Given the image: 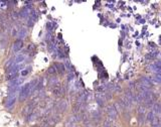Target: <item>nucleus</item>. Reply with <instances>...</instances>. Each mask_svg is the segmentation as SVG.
<instances>
[{
  "instance_id": "27",
  "label": "nucleus",
  "mask_w": 161,
  "mask_h": 127,
  "mask_svg": "<svg viewBox=\"0 0 161 127\" xmlns=\"http://www.w3.org/2000/svg\"><path fill=\"white\" fill-rule=\"evenodd\" d=\"M34 22H35V20H33L32 18H28V21H27V24H28V26H32L33 24H34Z\"/></svg>"
},
{
  "instance_id": "22",
  "label": "nucleus",
  "mask_w": 161,
  "mask_h": 127,
  "mask_svg": "<svg viewBox=\"0 0 161 127\" xmlns=\"http://www.w3.org/2000/svg\"><path fill=\"white\" fill-rule=\"evenodd\" d=\"M18 30H19V27L18 26H13V28H12V31H11V33H12V35L13 36H16L17 35V33H18Z\"/></svg>"
},
{
  "instance_id": "33",
  "label": "nucleus",
  "mask_w": 161,
  "mask_h": 127,
  "mask_svg": "<svg viewBox=\"0 0 161 127\" xmlns=\"http://www.w3.org/2000/svg\"><path fill=\"white\" fill-rule=\"evenodd\" d=\"M160 121H161V116H160ZM160 123H161V122H160Z\"/></svg>"
},
{
  "instance_id": "20",
  "label": "nucleus",
  "mask_w": 161,
  "mask_h": 127,
  "mask_svg": "<svg viewBox=\"0 0 161 127\" xmlns=\"http://www.w3.org/2000/svg\"><path fill=\"white\" fill-rule=\"evenodd\" d=\"M137 119H138L139 124H141V125H142V124L145 122V119H146V118H145V115H144V114H139V116H138V118H137Z\"/></svg>"
},
{
  "instance_id": "8",
  "label": "nucleus",
  "mask_w": 161,
  "mask_h": 127,
  "mask_svg": "<svg viewBox=\"0 0 161 127\" xmlns=\"http://www.w3.org/2000/svg\"><path fill=\"white\" fill-rule=\"evenodd\" d=\"M26 35H27V29H26V28H24V27H20L16 36L18 37V39L22 40V38H24Z\"/></svg>"
},
{
  "instance_id": "17",
  "label": "nucleus",
  "mask_w": 161,
  "mask_h": 127,
  "mask_svg": "<svg viewBox=\"0 0 161 127\" xmlns=\"http://www.w3.org/2000/svg\"><path fill=\"white\" fill-rule=\"evenodd\" d=\"M24 55H20V56H17L16 58H15V60H14V63L15 64H19V63H21V62H23L24 61Z\"/></svg>"
},
{
  "instance_id": "13",
  "label": "nucleus",
  "mask_w": 161,
  "mask_h": 127,
  "mask_svg": "<svg viewBox=\"0 0 161 127\" xmlns=\"http://www.w3.org/2000/svg\"><path fill=\"white\" fill-rule=\"evenodd\" d=\"M152 109H153L152 112L154 114H159V113H161V104L160 103H154L152 106Z\"/></svg>"
},
{
  "instance_id": "21",
  "label": "nucleus",
  "mask_w": 161,
  "mask_h": 127,
  "mask_svg": "<svg viewBox=\"0 0 161 127\" xmlns=\"http://www.w3.org/2000/svg\"><path fill=\"white\" fill-rule=\"evenodd\" d=\"M137 111H138V113H139V114H144V115H145V111H146V109H145V106H142V105H140V106L138 107Z\"/></svg>"
},
{
  "instance_id": "10",
  "label": "nucleus",
  "mask_w": 161,
  "mask_h": 127,
  "mask_svg": "<svg viewBox=\"0 0 161 127\" xmlns=\"http://www.w3.org/2000/svg\"><path fill=\"white\" fill-rule=\"evenodd\" d=\"M87 96H88V93H87V92H82V93H80V94L78 95L77 99H76L77 103H84V102L86 101V99H87Z\"/></svg>"
},
{
  "instance_id": "3",
  "label": "nucleus",
  "mask_w": 161,
  "mask_h": 127,
  "mask_svg": "<svg viewBox=\"0 0 161 127\" xmlns=\"http://www.w3.org/2000/svg\"><path fill=\"white\" fill-rule=\"evenodd\" d=\"M30 10H31V6H25L20 10V12L18 13V16L22 18H26L28 17V15H30Z\"/></svg>"
},
{
  "instance_id": "18",
  "label": "nucleus",
  "mask_w": 161,
  "mask_h": 127,
  "mask_svg": "<svg viewBox=\"0 0 161 127\" xmlns=\"http://www.w3.org/2000/svg\"><path fill=\"white\" fill-rule=\"evenodd\" d=\"M155 118V114L152 112V111H150V112H148V114H147V116H146V120L147 121H152L153 119Z\"/></svg>"
},
{
  "instance_id": "24",
  "label": "nucleus",
  "mask_w": 161,
  "mask_h": 127,
  "mask_svg": "<svg viewBox=\"0 0 161 127\" xmlns=\"http://www.w3.org/2000/svg\"><path fill=\"white\" fill-rule=\"evenodd\" d=\"M35 116H36V113H33V112H32L31 114H29V115L27 116L28 118H27L26 120H27V121H31V120H33V119L35 118Z\"/></svg>"
},
{
  "instance_id": "23",
  "label": "nucleus",
  "mask_w": 161,
  "mask_h": 127,
  "mask_svg": "<svg viewBox=\"0 0 161 127\" xmlns=\"http://www.w3.org/2000/svg\"><path fill=\"white\" fill-rule=\"evenodd\" d=\"M152 79H153V81H155L157 83H161V76L158 74H156L154 77H152Z\"/></svg>"
},
{
  "instance_id": "26",
  "label": "nucleus",
  "mask_w": 161,
  "mask_h": 127,
  "mask_svg": "<svg viewBox=\"0 0 161 127\" xmlns=\"http://www.w3.org/2000/svg\"><path fill=\"white\" fill-rule=\"evenodd\" d=\"M66 127H77V125H76V123L69 121V122H67V123H66Z\"/></svg>"
},
{
  "instance_id": "15",
  "label": "nucleus",
  "mask_w": 161,
  "mask_h": 127,
  "mask_svg": "<svg viewBox=\"0 0 161 127\" xmlns=\"http://www.w3.org/2000/svg\"><path fill=\"white\" fill-rule=\"evenodd\" d=\"M55 68H58V71H59L61 74H63V73L65 72V70H66L65 66H64L63 64H60V63H57V64L55 65Z\"/></svg>"
},
{
  "instance_id": "25",
  "label": "nucleus",
  "mask_w": 161,
  "mask_h": 127,
  "mask_svg": "<svg viewBox=\"0 0 161 127\" xmlns=\"http://www.w3.org/2000/svg\"><path fill=\"white\" fill-rule=\"evenodd\" d=\"M48 74H50V75H52V74H56V72H57V69L55 68V66H52V67H50L49 69H48Z\"/></svg>"
},
{
  "instance_id": "2",
  "label": "nucleus",
  "mask_w": 161,
  "mask_h": 127,
  "mask_svg": "<svg viewBox=\"0 0 161 127\" xmlns=\"http://www.w3.org/2000/svg\"><path fill=\"white\" fill-rule=\"evenodd\" d=\"M107 112H108V115H109V118H110V119H113V120H114V119H116L117 116H118V111L115 109L114 105L109 106L108 109H107Z\"/></svg>"
},
{
  "instance_id": "4",
  "label": "nucleus",
  "mask_w": 161,
  "mask_h": 127,
  "mask_svg": "<svg viewBox=\"0 0 161 127\" xmlns=\"http://www.w3.org/2000/svg\"><path fill=\"white\" fill-rule=\"evenodd\" d=\"M52 93H53V95H55V96H57V97H61V96H63V95L65 94V89H64L63 87H61V86H57V87H55V88H53Z\"/></svg>"
},
{
  "instance_id": "9",
  "label": "nucleus",
  "mask_w": 161,
  "mask_h": 127,
  "mask_svg": "<svg viewBox=\"0 0 161 127\" xmlns=\"http://www.w3.org/2000/svg\"><path fill=\"white\" fill-rule=\"evenodd\" d=\"M33 112V104L32 103H30V104H28L24 109H23V111H22V114L23 115H26V116H28L29 114H31Z\"/></svg>"
},
{
  "instance_id": "6",
  "label": "nucleus",
  "mask_w": 161,
  "mask_h": 127,
  "mask_svg": "<svg viewBox=\"0 0 161 127\" xmlns=\"http://www.w3.org/2000/svg\"><path fill=\"white\" fill-rule=\"evenodd\" d=\"M22 47H23V41L20 40V39H17V40L14 42V44H13V52H14V53H17V52H19Z\"/></svg>"
},
{
  "instance_id": "12",
  "label": "nucleus",
  "mask_w": 161,
  "mask_h": 127,
  "mask_svg": "<svg viewBox=\"0 0 161 127\" xmlns=\"http://www.w3.org/2000/svg\"><path fill=\"white\" fill-rule=\"evenodd\" d=\"M96 100H97V103L100 105V106H104V103H105V96L103 95V94H100V93H98L97 95H96Z\"/></svg>"
},
{
  "instance_id": "28",
  "label": "nucleus",
  "mask_w": 161,
  "mask_h": 127,
  "mask_svg": "<svg viewBox=\"0 0 161 127\" xmlns=\"http://www.w3.org/2000/svg\"><path fill=\"white\" fill-rule=\"evenodd\" d=\"M11 17H12L14 20H16V19L18 18V13H17V12H12V13H11Z\"/></svg>"
},
{
  "instance_id": "19",
  "label": "nucleus",
  "mask_w": 161,
  "mask_h": 127,
  "mask_svg": "<svg viewBox=\"0 0 161 127\" xmlns=\"http://www.w3.org/2000/svg\"><path fill=\"white\" fill-rule=\"evenodd\" d=\"M151 127H160V122L158 120V118H154L152 121H151Z\"/></svg>"
},
{
  "instance_id": "5",
  "label": "nucleus",
  "mask_w": 161,
  "mask_h": 127,
  "mask_svg": "<svg viewBox=\"0 0 161 127\" xmlns=\"http://www.w3.org/2000/svg\"><path fill=\"white\" fill-rule=\"evenodd\" d=\"M140 84H142L143 86H145V87H147V88H149V89L152 87V82H151V80H150L149 78H147V77H142L141 80H140Z\"/></svg>"
},
{
  "instance_id": "7",
  "label": "nucleus",
  "mask_w": 161,
  "mask_h": 127,
  "mask_svg": "<svg viewBox=\"0 0 161 127\" xmlns=\"http://www.w3.org/2000/svg\"><path fill=\"white\" fill-rule=\"evenodd\" d=\"M55 124H56V122H55V120L52 119V117H49V118L45 119V120L42 122L41 127H53Z\"/></svg>"
},
{
  "instance_id": "14",
  "label": "nucleus",
  "mask_w": 161,
  "mask_h": 127,
  "mask_svg": "<svg viewBox=\"0 0 161 127\" xmlns=\"http://www.w3.org/2000/svg\"><path fill=\"white\" fill-rule=\"evenodd\" d=\"M48 85L57 87V86L59 85V80H58V78H56V77H51V78L48 80Z\"/></svg>"
},
{
  "instance_id": "29",
  "label": "nucleus",
  "mask_w": 161,
  "mask_h": 127,
  "mask_svg": "<svg viewBox=\"0 0 161 127\" xmlns=\"http://www.w3.org/2000/svg\"><path fill=\"white\" fill-rule=\"evenodd\" d=\"M74 78H75V77H74V74H73V73H71V74L68 76V81H72Z\"/></svg>"
},
{
  "instance_id": "32",
  "label": "nucleus",
  "mask_w": 161,
  "mask_h": 127,
  "mask_svg": "<svg viewBox=\"0 0 161 127\" xmlns=\"http://www.w3.org/2000/svg\"><path fill=\"white\" fill-rule=\"evenodd\" d=\"M150 45H151V46H155V43H154V42H150Z\"/></svg>"
},
{
  "instance_id": "11",
  "label": "nucleus",
  "mask_w": 161,
  "mask_h": 127,
  "mask_svg": "<svg viewBox=\"0 0 161 127\" xmlns=\"http://www.w3.org/2000/svg\"><path fill=\"white\" fill-rule=\"evenodd\" d=\"M22 83V79H19V78H16V79H14V80H12L11 81V83H10V89L11 88H18L19 87V85Z\"/></svg>"
},
{
  "instance_id": "30",
  "label": "nucleus",
  "mask_w": 161,
  "mask_h": 127,
  "mask_svg": "<svg viewBox=\"0 0 161 127\" xmlns=\"http://www.w3.org/2000/svg\"><path fill=\"white\" fill-rule=\"evenodd\" d=\"M20 74H21V76H22V77H24V76H26V75L28 74V70H25V71H22V72H21Z\"/></svg>"
},
{
  "instance_id": "16",
  "label": "nucleus",
  "mask_w": 161,
  "mask_h": 127,
  "mask_svg": "<svg viewBox=\"0 0 161 127\" xmlns=\"http://www.w3.org/2000/svg\"><path fill=\"white\" fill-rule=\"evenodd\" d=\"M135 102H137V103H143L144 102V99H143V97L141 96L140 93L135 94Z\"/></svg>"
},
{
  "instance_id": "1",
  "label": "nucleus",
  "mask_w": 161,
  "mask_h": 127,
  "mask_svg": "<svg viewBox=\"0 0 161 127\" xmlns=\"http://www.w3.org/2000/svg\"><path fill=\"white\" fill-rule=\"evenodd\" d=\"M67 108H68V103H67L66 100H61V101H59V102L57 103V105H56V109H57L59 112H64V111L67 110Z\"/></svg>"
},
{
  "instance_id": "31",
  "label": "nucleus",
  "mask_w": 161,
  "mask_h": 127,
  "mask_svg": "<svg viewBox=\"0 0 161 127\" xmlns=\"http://www.w3.org/2000/svg\"><path fill=\"white\" fill-rule=\"evenodd\" d=\"M34 47H35V46H34L33 44H30V45L27 47V49H28V50H31V49H34Z\"/></svg>"
}]
</instances>
